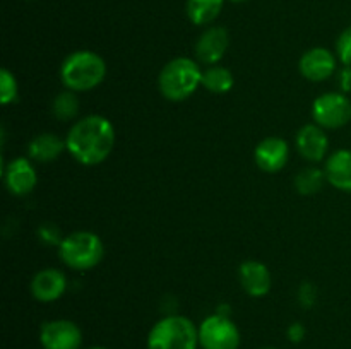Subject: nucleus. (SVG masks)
Listing matches in <instances>:
<instances>
[{"label": "nucleus", "mask_w": 351, "mask_h": 349, "mask_svg": "<svg viewBox=\"0 0 351 349\" xmlns=\"http://www.w3.org/2000/svg\"><path fill=\"white\" fill-rule=\"evenodd\" d=\"M115 144V129L101 115H89L69 130L65 146L71 156L84 166H95L110 156Z\"/></svg>", "instance_id": "nucleus-1"}, {"label": "nucleus", "mask_w": 351, "mask_h": 349, "mask_svg": "<svg viewBox=\"0 0 351 349\" xmlns=\"http://www.w3.org/2000/svg\"><path fill=\"white\" fill-rule=\"evenodd\" d=\"M106 75V64L98 53L89 50L74 51L64 60L60 67L62 84L74 92L89 91L103 82Z\"/></svg>", "instance_id": "nucleus-2"}, {"label": "nucleus", "mask_w": 351, "mask_h": 349, "mask_svg": "<svg viewBox=\"0 0 351 349\" xmlns=\"http://www.w3.org/2000/svg\"><path fill=\"white\" fill-rule=\"evenodd\" d=\"M202 70L192 58L178 57L168 62L160 72L158 88L170 101H184L201 86Z\"/></svg>", "instance_id": "nucleus-3"}, {"label": "nucleus", "mask_w": 351, "mask_h": 349, "mask_svg": "<svg viewBox=\"0 0 351 349\" xmlns=\"http://www.w3.org/2000/svg\"><path fill=\"white\" fill-rule=\"evenodd\" d=\"M199 328L182 315H170L153 325L147 335V349H197Z\"/></svg>", "instance_id": "nucleus-4"}, {"label": "nucleus", "mask_w": 351, "mask_h": 349, "mask_svg": "<svg viewBox=\"0 0 351 349\" xmlns=\"http://www.w3.org/2000/svg\"><path fill=\"white\" fill-rule=\"evenodd\" d=\"M58 255L67 267L88 270L98 266L105 255L101 238L91 231H75L58 243Z\"/></svg>", "instance_id": "nucleus-5"}, {"label": "nucleus", "mask_w": 351, "mask_h": 349, "mask_svg": "<svg viewBox=\"0 0 351 349\" xmlns=\"http://www.w3.org/2000/svg\"><path fill=\"white\" fill-rule=\"evenodd\" d=\"M199 346L202 349H239V327L225 315H211L199 325Z\"/></svg>", "instance_id": "nucleus-6"}, {"label": "nucleus", "mask_w": 351, "mask_h": 349, "mask_svg": "<svg viewBox=\"0 0 351 349\" xmlns=\"http://www.w3.org/2000/svg\"><path fill=\"white\" fill-rule=\"evenodd\" d=\"M312 116L322 129H339L351 120V101L343 92H326L312 105Z\"/></svg>", "instance_id": "nucleus-7"}, {"label": "nucleus", "mask_w": 351, "mask_h": 349, "mask_svg": "<svg viewBox=\"0 0 351 349\" xmlns=\"http://www.w3.org/2000/svg\"><path fill=\"white\" fill-rule=\"evenodd\" d=\"M40 342L43 349H79L82 344V332L71 320H50L41 325Z\"/></svg>", "instance_id": "nucleus-8"}, {"label": "nucleus", "mask_w": 351, "mask_h": 349, "mask_svg": "<svg viewBox=\"0 0 351 349\" xmlns=\"http://www.w3.org/2000/svg\"><path fill=\"white\" fill-rule=\"evenodd\" d=\"M228 31L221 26H213L201 34L195 43V57L201 64L216 65L228 50Z\"/></svg>", "instance_id": "nucleus-9"}, {"label": "nucleus", "mask_w": 351, "mask_h": 349, "mask_svg": "<svg viewBox=\"0 0 351 349\" xmlns=\"http://www.w3.org/2000/svg\"><path fill=\"white\" fill-rule=\"evenodd\" d=\"M288 156H290L288 144L280 137H267V139L261 140L254 151L256 164L267 173H276V171L283 170Z\"/></svg>", "instance_id": "nucleus-10"}, {"label": "nucleus", "mask_w": 351, "mask_h": 349, "mask_svg": "<svg viewBox=\"0 0 351 349\" xmlns=\"http://www.w3.org/2000/svg\"><path fill=\"white\" fill-rule=\"evenodd\" d=\"M302 75L312 82H321L331 77L336 70V58L326 48H312L305 51L298 64Z\"/></svg>", "instance_id": "nucleus-11"}, {"label": "nucleus", "mask_w": 351, "mask_h": 349, "mask_svg": "<svg viewBox=\"0 0 351 349\" xmlns=\"http://www.w3.org/2000/svg\"><path fill=\"white\" fill-rule=\"evenodd\" d=\"M3 180H5V187L10 194L26 195L36 187L38 177L33 164L26 157H16L5 166Z\"/></svg>", "instance_id": "nucleus-12"}, {"label": "nucleus", "mask_w": 351, "mask_h": 349, "mask_svg": "<svg viewBox=\"0 0 351 349\" xmlns=\"http://www.w3.org/2000/svg\"><path fill=\"white\" fill-rule=\"evenodd\" d=\"M67 289V277L62 270L45 269L40 270L31 281V294L41 303H50L58 300Z\"/></svg>", "instance_id": "nucleus-13"}, {"label": "nucleus", "mask_w": 351, "mask_h": 349, "mask_svg": "<svg viewBox=\"0 0 351 349\" xmlns=\"http://www.w3.org/2000/svg\"><path fill=\"white\" fill-rule=\"evenodd\" d=\"M240 284L243 291L254 298L266 296L271 291V272L263 262L257 260H247L240 266L239 270Z\"/></svg>", "instance_id": "nucleus-14"}, {"label": "nucleus", "mask_w": 351, "mask_h": 349, "mask_svg": "<svg viewBox=\"0 0 351 349\" xmlns=\"http://www.w3.org/2000/svg\"><path fill=\"white\" fill-rule=\"evenodd\" d=\"M329 139L322 127L305 125L297 133V149L307 161L317 163L322 161L328 154Z\"/></svg>", "instance_id": "nucleus-15"}, {"label": "nucleus", "mask_w": 351, "mask_h": 349, "mask_svg": "<svg viewBox=\"0 0 351 349\" xmlns=\"http://www.w3.org/2000/svg\"><path fill=\"white\" fill-rule=\"evenodd\" d=\"M324 173L332 187L351 194V151L339 149L332 153L326 161Z\"/></svg>", "instance_id": "nucleus-16"}, {"label": "nucleus", "mask_w": 351, "mask_h": 349, "mask_svg": "<svg viewBox=\"0 0 351 349\" xmlns=\"http://www.w3.org/2000/svg\"><path fill=\"white\" fill-rule=\"evenodd\" d=\"M64 149H67L65 140L47 132L40 133L31 140L29 146H27V154H29L31 159L38 161V163H50V161L57 159Z\"/></svg>", "instance_id": "nucleus-17"}, {"label": "nucleus", "mask_w": 351, "mask_h": 349, "mask_svg": "<svg viewBox=\"0 0 351 349\" xmlns=\"http://www.w3.org/2000/svg\"><path fill=\"white\" fill-rule=\"evenodd\" d=\"M225 0H187V16L195 26H206L219 16Z\"/></svg>", "instance_id": "nucleus-18"}, {"label": "nucleus", "mask_w": 351, "mask_h": 349, "mask_svg": "<svg viewBox=\"0 0 351 349\" xmlns=\"http://www.w3.org/2000/svg\"><path fill=\"white\" fill-rule=\"evenodd\" d=\"M233 84H235L233 74L226 67H221V65H211V67L202 72L201 86L208 89L209 92L225 94L233 88Z\"/></svg>", "instance_id": "nucleus-19"}, {"label": "nucleus", "mask_w": 351, "mask_h": 349, "mask_svg": "<svg viewBox=\"0 0 351 349\" xmlns=\"http://www.w3.org/2000/svg\"><path fill=\"white\" fill-rule=\"evenodd\" d=\"M326 180L328 178H326L324 170H319V168H305V170L298 171L297 177H295V188L302 195L317 194Z\"/></svg>", "instance_id": "nucleus-20"}, {"label": "nucleus", "mask_w": 351, "mask_h": 349, "mask_svg": "<svg viewBox=\"0 0 351 349\" xmlns=\"http://www.w3.org/2000/svg\"><path fill=\"white\" fill-rule=\"evenodd\" d=\"M51 109H53V115L58 120H62V122H67V120L74 118L79 112V99L75 96V92L67 89V91L55 96Z\"/></svg>", "instance_id": "nucleus-21"}, {"label": "nucleus", "mask_w": 351, "mask_h": 349, "mask_svg": "<svg viewBox=\"0 0 351 349\" xmlns=\"http://www.w3.org/2000/svg\"><path fill=\"white\" fill-rule=\"evenodd\" d=\"M17 98L16 77L7 68L0 70V101L2 105H9Z\"/></svg>", "instance_id": "nucleus-22"}, {"label": "nucleus", "mask_w": 351, "mask_h": 349, "mask_svg": "<svg viewBox=\"0 0 351 349\" xmlns=\"http://www.w3.org/2000/svg\"><path fill=\"white\" fill-rule=\"evenodd\" d=\"M336 51H338L339 60L346 67H351V26L339 34L338 41H336Z\"/></svg>", "instance_id": "nucleus-23"}, {"label": "nucleus", "mask_w": 351, "mask_h": 349, "mask_svg": "<svg viewBox=\"0 0 351 349\" xmlns=\"http://www.w3.org/2000/svg\"><path fill=\"white\" fill-rule=\"evenodd\" d=\"M288 337L291 342H300L305 337V327L302 324H293L288 327Z\"/></svg>", "instance_id": "nucleus-24"}, {"label": "nucleus", "mask_w": 351, "mask_h": 349, "mask_svg": "<svg viewBox=\"0 0 351 349\" xmlns=\"http://www.w3.org/2000/svg\"><path fill=\"white\" fill-rule=\"evenodd\" d=\"M341 88L343 91H350L351 89V67H346L341 72Z\"/></svg>", "instance_id": "nucleus-25"}, {"label": "nucleus", "mask_w": 351, "mask_h": 349, "mask_svg": "<svg viewBox=\"0 0 351 349\" xmlns=\"http://www.w3.org/2000/svg\"><path fill=\"white\" fill-rule=\"evenodd\" d=\"M230 2H245V0H230Z\"/></svg>", "instance_id": "nucleus-26"}, {"label": "nucleus", "mask_w": 351, "mask_h": 349, "mask_svg": "<svg viewBox=\"0 0 351 349\" xmlns=\"http://www.w3.org/2000/svg\"><path fill=\"white\" fill-rule=\"evenodd\" d=\"M89 349H105V348H99V346H96V348H89Z\"/></svg>", "instance_id": "nucleus-27"}, {"label": "nucleus", "mask_w": 351, "mask_h": 349, "mask_svg": "<svg viewBox=\"0 0 351 349\" xmlns=\"http://www.w3.org/2000/svg\"><path fill=\"white\" fill-rule=\"evenodd\" d=\"M264 349H274V348H264Z\"/></svg>", "instance_id": "nucleus-28"}]
</instances>
